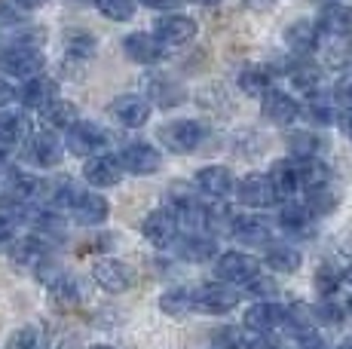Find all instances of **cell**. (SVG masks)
Wrapping results in <instances>:
<instances>
[{
  "mask_svg": "<svg viewBox=\"0 0 352 349\" xmlns=\"http://www.w3.org/2000/svg\"><path fill=\"white\" fill-rule=\"evenodd\" d=\"M123 52L135 65H157L166 49L151 31H132V34L123 37Z\"/></svg>",
  "mask_w": 352,
  "mask_h": 349,
  "instance_id": "21",
  "label": "cell"
},
{
  "mask_svg": "<svg viewBox=\"0 0 352 349\" xmlns=\"http://www.w3.org/2000/svg\"><path fill=\"white\" fill-rule=\"evenodd\" d=\"M193 184H196V190L208 199H230L236 190V174L230 166L212 163V166H202V169L193 174Z\"/></svg>",
  "mask_w": 352,
  "mask_h": 349,
  "instance_id": "10",
  "label": "cell"
},
{
  "mask_svg": "<svg viewBox=\"0 0 352 349\" xmlns=\"http://www.w3.org/2000/svg\"><path fill=\"white\" fill-rule=\"evenodd\" d=\"M270 184H273V193L276 199H291L297 190H300V169H297V159L294 157H282L270 166L267 172Z\"/></svg>",
  "mask_w": 352,
  "mask_h": 349,
  "instance_id": "25",
  "label": "cell"
},
{
  "mask_svg": "<svg viewBox=\"0 0 352 349\" xmlns=\"http://www.w3.org/2000/svg\"><path fill=\"white\" fill-rule=\"evenodd\" d=\"M52 98H58V86H56V80L43 77V74L22 80V86L16 89V102L22 104L25 111H43Z\"/></svg>",
  "mask_w": 352,
  "mask_h": 349,
  "instance_id": "18",
  "label": "cell"
},
{
  "mask_svg": "<svg viewBox=\"0 0 352 349\" xmlns=\"http://www.w3.org/2000/svg\"><path fill=\"white\" fill-rule=\"evenodd\" d=\"M86 349H117V346H111V344H92V346H86Z\"/></svg>",
  "mask_w": 352,
  "mask_h": 349,
  "instance_id": "52",
  "label": "cell"
},
{
  "mask_svg": "<svg viewBox=\"0 0 352 349\" xmlns=\"http://www.w3.org/2000/svg\"><path fill=\"white\" fill-rule=\"evenodd\" d=\"M62 159H65V141L52 129L31 132L25 138V163L34 166V169H56Z\"/></svg>",
  "mask_w": 352,
  "mask_h": 349,
  "instance_id": "5",
  "label": "cell"
},
{
  "mask_svg": "<svg viewBox=\"0 0 352 349\" xmlns=\"http://www.w3.org/2000/svg\"><path fill=\"white\" fill-rule=\"evenodd\" d=\"M230 233L245 245H267L273 243V224L261 218V212H239L230 218Z\"/></svg>",
  "mask_w": 352,
  "mask_h": 349,
  "instance_id": "13",
  "label": "cell"
},
{
  "mask_svg": "<svg viewBox=\"0 0 352 349\" xmlns=\"http://www.w3.org/2000/svg\"><path fill=\"white\" fill-rule=\"evenodd\" d=\"M10 258H12V264L37 270L43 260H50V243L34 236V233H28V236H16L10 243Z\"/></svg>",
  "mask_w": 352,
  "mask_h": 349,
  "instance_id": "24",
  "label": "cell"
},
{
  "mask_svg": "<svg viewBox=\"0 0 352 349\" xmlns=\"http://www.w3.org/2000/svg\"><path fill=\"white\" fill-rule=\"evenodd\" d=\"M168 248H175V254L181 260L199 264V260H212L218 254V239L212 233H181Z\"/></svg>",
  "mask_w": 352,
  "mask_h": 349,
  "instance_id": "19",
  "label": "cell"
},
{
  "mask_svg": "<svg viewBox=\"0 0 352 349\" xmlns=\"http://www.w3.org/2000/svg\"><path fill=\"white\" fill-rule=\"evenodd\" d=\"M187 98L184 86L178 80L166 77V74H153L147 77V102L157 104V107H178Z\"/></svg>",
  "mask_w": 352,
  "mask_h": 349,
  "instance_id": "27",
  "label": "cell"
},
{
  "mask_svg": "<svg viewBox=\"0 0 352 349\" xmlns=\"http://www.w3.org/2000/svg\"><path fill=\"white\" fill-rule=\"evenodd\" d=\"M40 117H43L46 129L65 132V129H71V126L80 120V111H77V104L67 102V98H52V102L40 111Z\"/></svg>",
  "mask_w": 352,
  "mask_h": 349,
  "instance_id": "29",
  "label": "cell"
},
{
  "mask_svg": "<svg viewBox=\"0 0 352 349\" xmlns=\"http://www.w3.org/2000/svg\"><path fill=\"white\" fill-rule=\"evenodd\" d=\"M62 46H65V56L71 62H89L96 56V37L83 28H67L65 37H62Z\"/></svg>",
  "mask_w": 352,
  "mask_h": 349,
  "instance_id": "31",
  "label": "cell"
},
{
  "mask_svg": "<svg viewBox=\"0 0 352 349\" xmlns=\"http://www.w3.org/2000/svg\"><path fill=\"white\" fill-rule=\"evenodd\" d=\"M297 349H328V344H324L316 331H309V334H300V344H297Z\"/></svg>",
  "mask_w": 352,
  "mask_h": 349,
  "instance_id": "48",
  "label": "cell"
},
{
  "mask_svg": "<svg viewBox=\"0 0 352 349\" xmlns=\"http://www.w3.org/2000/svg\"><path fill=\"white\" fill-rule=\"evenodd\" d=\"M316 214L307 209V205H297V203H288L285 209L279 212V227L282 233L288 236H297V239H307V236H316V224H313Z\"/></svg>",
  "mask_w": 352,
  "mask_h": 349,
  "instance_id": "28",
  "label": "cell"
},
{
  "mask_svg": "<svg viewBox=\"0 0 352 349\" xmlns=\"http://www.w3.org/2000/svg\"><path fill=\"white\" fill-rule=\"evenodd\" d=\"M92 282L107 294H123L132 288V270L117 258H101L92 264Z\"/></svg>",
  "mask_w": 352,
  "mask_h": 349,
  "instance_id": "17",
  "label": "cell"
},
{
  "mask_svg": "<svg viewBox=\"0 0 352 349\" xmlns=\"http://www.w3.org/2000/svg\"><path fill=\"white\" fill-rule=\"evenodd\" d=\"M242 349H282V344L273 337V334H254L252 340H245Z\"/></svg>",
  "mask_w": 352,
  "mask_h": 349,
  "instance_id": "45",
  "label": "cell"
},
{
  "mask_svg": "<svg viewBox=\"0 0 352 349\" xmlns=\"http://www.w3.org/2000/svg\"><path fill=\"white\" fill-rule=\"evenodd\" d=\"M16 6H22V10H40L43 3H50V0H12Z\"/></svg>",
  "mask_w": 352,
  "mask_h": 349,
  "instance_id": "50",
  "label": "cell"
},
{
  "mask_svg": "<svg viewBox=\"0 0 352 349\" xmlns=\"http://www.w3.org/2000/svg\"><path fill=\"white\" fill-rule=\"evenodd\" d=\"M236 196H239V203L245 205V209L252 212H261V209H270V205L276 203V193H273V184H270L267 172H252L245 174L242 181H236Z\"/></svg>",
  "mask_w": 352,
  "mask_h": 349,
  "instance_id": "14",
  "label": "cell"
},
{
  "mask_svg": "<svg viewBox=\"0 0 352 349\" xmlns=\"http://www.w3.org/2000/svg\"><path fill=\"white\" fill-rule=\"evenodd\" d=\"M25 22V10L16 6L12 0H0V28H16Z\"/></svg>",
  "mask_w": 352,
  "mask_h": 349,
  "instance_id": "43",
  "label": "cell"
},
{
  "mask_svg": "<svg viewBox=\"0 0 352 349\" xmlns=\"http://www.w3.org/2000/svg\"><path fill=\"white\" fill-rule=\"evenodd\" d=\"M340 282H343V270H334V264H322L319 270H316V291H319L322 297L337 294Z\"/></svg>",
  "mask_w": 352,
  "mask_h": 349,
  "instance_id": "41",
  "label": "cell"
},
{
  "mask_svg": "<svg viewBox=\"0 0 352 349\" xmlns=\"http://www.w3.org/2000/svg\"><path fill=\"white\" fill-rule=\"evenodd\" d=\"M196 31H199V25L187 12H162V16L153 19L151 34L162 43V49H181V46L193 43Z\"/></svg>",
  "mask_w": 352,
  "mask_h": 349,
  "instance_id": "3",
  "label": "cell"
},
{
  "mask_svg": "<svg viewBox=\"0 0 352 349\" xmlns=\"http://www.w3.org/2000/svg\"><path fill=\"white\" fill-rule=\"evenodd\" d=\"M349 313H352V297H349Z\"/></svg>",
  "mask_w": 352,
  "mask_h": 349,
  "instance_id": "55",
  "label": "cell"
},
{
  "mask_svg": "<svg viewBox=\"0 0 352 349\" xmlns=\"http://www.w3.org/2000/svg\"><path fill=\"white\" fill-rule=\"evenodd\" d=\"M19 233V218L0 209V245H10Z\"/></svg>",
  "mask_w": 352,
  "mask_h": 349,
  "instance_id": "44",
  "label": "cell"
},
{
  "mask_svg": "<svg viewBox=\"0 0 352 349\" xmlns=\"http://www.w3.org/2000/svg\"><path fill=\"white\" fill-rule=\"evenodd\" d=\"M31 135V117L16 107H0V150L25 144Z\"/></svg>",
  "mask_w": 352,
  "mask_h": 349,
  "instance_id": "22",
  "label": "cell"
},
{
  "mask_svg": "<svg viewBox=\"0 0 352 349\" xmlns=\"http://www.w3.org/2000/svg\"><path fill=\"white\" fill-rule=\"evenodd\" d=\"M46 288H50L52 300H58V304H65V306H74V304L83 300V285H80V279L71 276V273L58 270L56 276L46 282Z\"/></svg>",
  "mask_w": 352,
  "mask_h": 349,
  "instance_id": "33",
  "label": "cell"
},
{
  "mask_svg": "<svg viewBox=\"0 0 352 349\" xmlns=\"http://www.w3.org/2000/svg\"><path fill=\"white\" fill-rule=\"evenodd\" d=\"M319 28H316V22H294L291 28L285 31V46L291 52H297V56H307V52H313L316 46H319Z\"/></svg>",
  "mask_w": 352,
  "mask_h": 349,
  "instance_id": "30",
  "label": "cell"
},
{
  "mask_svg": "<svg viewBox=\"0 0 352 349\" xmlns=\"http://www.w3.org/2000/svg\"><path fill=\"white\" fill-rule=\"evenodd\" d=\"M92 3H96V10L104 19H111V22H129V19L135 16L138 0H92Z\"/></svg>",
  "mask_w": 352,
  "mask_h": 349,
  "instance_id": "37",
  "label": "cell"
},
{
  "mask_svg": "<svg viewBox=\"0 0 352 349\" xmlns=\"http://www.w3.org/2000/svg\"><path fill=\"white\" fill-rule=\"evenodd\" d=\"M288 80L297 92H307V95L316 98L322 89V68L319 65H309V62H297V65H291Z\"/></svg>",
  "mask_w": 352,
  "mask_h": 349,
  "instance_id": "34",
  "label": "cell"
},
{
  "mask_svg": "<svg viewBox=\"0 0 352 349\" xmlns=\"http://www.w3.org/2000/svg\"><path fill=\"white\" fill-rule=\"evenodd\" d=\"M316 28L322 37L331 40H346L352 37V6L346 3H328L316 19Z\"/></svg>",
  "mask_w": 352,
  "mask_h": 349,
  "instance_id": "20",
  "label": "cell"
},
{
  "mask_svg": "<svg viewBox=\"0 0 352 349\" xmlns=\"http://www.w3.org/2000/svg\"><path fill=\"white\" fill-rule=\"evenodd\" d=\"M340 322H343V306L331 304L328 297H324L322 304L313 306V325H319V328H337Z\"/></svg>",
  "mask_w": 352,
  "mask_h": 349,
  "instance_id": "42",
  "label": "cell"
},
{
  "mask_svg": "<svg viewBox=\"0 0 352 349\" xmlns=\"http://www.w3.org/2000/svg\"><path fill=\"white\" fill-rule=\"evenodd\" d=\"M239 89L252 98H263L270 89H276L273 74H270L267 65H248V68L239 74Z\"/></svg>",
  "mask_w": 352,
  "mask_h": 349,
  "instance_id": "32",
  "label": "cell"
},
{
  "mask_svg": "<svg viewBox=\"0 0 352 349\" xmlns=\"http://www.w3.org/2000/svg\"><path fill=\"white\" fill-rule=\"evenodd\" d=\"M239 304V291L236 285H227V282H214V285H206L199 291H193V310L206 313V315H227L236 310Z\"/></svg>",
  "mask_w": 352,
  "mask_h": 349,
  "instance_id": "9",
  "label": "cell"
},
{
  "mask_svg": "<svg viewBox=\"0 0 352 349\" xmlns=\"http://www.w3.org/2000/svg\"><path fill=\"white\" fill-rule=\"evenodd\" d=\"M261 270V260L254 254L242 251V248H230V251H218L214 254V273L221 282L227 285H242Z\"/></svg>",
  "mask_w": 352,
  "mask_h": 349,
  "instance_id": "6",
  "label": "cell"
},
{
  "mask_svg": "<svg viewBox=\"0 0 352 349\" xmlns=\"http://www.w3.org/2000/svg\"><path fill=\"white\" fill-rule=\"evenodd\" d=\"M300 117L313 126H331L337 120V111H334V104L322 102V98H309V102L300 107Z\"/></svg>",
  "mask_w": 352,
  "mask_h": 349,
  "instance_id": "36",
  "label": "cell"
},
{
  "mask_svg": "<svg viewBox=\"0 0 352 349\" xmlns=\"http://www.w3.org/2000/svg\"><path fill=\"white\" fill-rule=\"evenodd\" d=\"M123 166H120V157L117 153H92V157H86L83 163V178L86 184L92 187V190H104V187H117L120 181H123Z\"/></svg>",
  "mask_w": 352,
  "mask_h": 349,
  "instance_id": "8",
  "label": "cell"
},
{
  "mask_svg": "<svg viewBox=\"0 0 352 349\" xmlns=\"http://www.w3.org/2000/svg\"><path fill=\"white\" fill-rule=\"evenodd\" d=\"M157 141L162 150H168V153H193L196 147L206 141V129H202L199 120L178 117V120H168V123L160 126Z\"/></svg>",
  "mask_w": 352,
  "mask_h": 349,
  "instance_id": "1",
  "label": "cell"
},
{
  "mask_svg": "<svg viewBox=\"0 0 352 349\" xmlns=\"http://www.w3.org/2000/svg\"><path fill=\"white\" fill-rule=\"evenodd\" d=\"M46 68V58L40 52V46H25V43H10L0 49V71L6 77H16V80H28L43 74Z\"/></svg>",
  "mask_w": 352,
  "mask_h": 349,
  "instance_id": "2",
  "label": "cell"
},
{
  "mask_svg": "<svg viewBox=\"0 0 352 349\" xmlns=\"http://www.w3.org/2000/svg\"><path fill=\"white\" fill-rule=\"evenodd\" d=\"M160 310L166 315H172V319H181V315L193 313V288H187V285L168 288L160 297Z\"/></svg>",
  "mask_w": 352,
  "mask_h": 349,
  "instance_id": "35",
  "label": "cell"
},
{
  "mask_svg": "<svg viewBox=\"0 0 352 349\" xmlns=\"http://www.w3.org/2000/svg\"><path fill=\"white\" fill-rule=\"evenodd\" d=\"M67 212H71V218L80 227H98L111 218V203L98 190H77V196H74Z\"/></svg>",
  "mask_w": 352,
  "mask_h": 349,
  "instance_id": "15",
  "label": "cell"
},
{
  "mask_svg": "<svg viewBox=\"0 0 352 349\" xmlns=\"http://www.w3.org/2000/svg\"><path fill=\"white\" fill-rule=\"evenodd\" d=\"M242 325L252 334H276L285 328V306L276 300H254L242 315Z\"/></svg>",
  "mask_w": 352,
  "mask_h": 349,
  "instance_id": "12",
  "label": "cell"
},
{
  "mask_svg": "<svg viewBox=\"0 0 352 349\" xmlns=\"http://www.w3.org/2000/svg\"><path fill=\"white\" fill-rule=\"evenodd\" d=\"M6 349H43V331L34 325H22L6 337Z\"/></svg>",
  "mask_w": 352,
  "mask_h": 349,
  "instance_id": "39",
  "label": "cell"
},
{
  "mask_svg": "<svg viewBox=\"0 0 352 349\" xmlns=\"http://www.w3.org/2000/svg\"><path fill=\"white\" fill-rule=\"evenodd\" d=\"M3 46H6V43H3V37H0V49H3Z\"/></svg>",
  "mask_w": 352,
  "mask_h": 349,
  "instance_id": "54",
  "label": "cell"
},
{
  "mask_svg": "<svg viewBox=\"0 0 352 349\" xmlns=\"http://www.w3.org/2000/svg\"><path fill=\"white\" fill-rule=\"evenodd\" d=\"M16 102V89L6 83V77H0V107H10Z\"/></svg>",
  "mask_w": 352,
  "mask_h": 349,
  "instance_id": "49",
  "label": "cell"
},
{
  "mask_svg": "<svg viewBox=\"0 0 352 349\" xmlns=\"http://www.w3.org/2000/svg\"><path fill=\"white\" fill-rule=\"evenodd\" d=\"M141 236L157 248H168L181 236L178 218L172 214V209H153L144 221H141Z\"/></svg>",
  "mask_w": 352,
  "mask_h": 349,
  "instance_id": "16",
  "label": "cell"
},
{
  "mask_svg": "<svg viewBox=\"0 0 352 349\" xmlns=\"http://www.w3.org/2000/svg\"><path fill=\"white\" fill-rule=\"evenodd\" d=\"M319 150H322V135H316V132H294L291 135V157L294 159L319 157Z\"/></svg>",
  "mask_w": 352,
  "mask_h": 349,
  "instance_id": "38",
  "label": "cell"
},
{
  "mask_svg": "<svg viewBox=\"0 0 352 349\" xmlns=\"http://www.w3.org/2000/svg\"><path fill=\"white\" fill-rule=\"evenodd\" d=\"M120 166L129 174H138V178H147V174H157L162 169V153L157 150V144L151 141L138 138V141H129L123 150L117 153Z\"/></svg>",
  "mask_w": 352,
  "mask_h": 349,
  "instance_id": "7",
  "label": "cell"
},
{
  "mask_svg": "<svg viewBox=\"0 0 352 349\" xmlns=\"http://www.w3.org/2000/svg\"><path fill=\"white\" fill-rule=\"evenodd\" d=\"M141 6H147V10H157V12H172L175 6H181L184 0H138Z\"/></svg>",
  "mask_w": 352,
  "mask_h": 349,
  "instance_id": "47",
  "label": "cell"
},
{
  "mask_svg": "<svg viewBox=\"0 0 352 349\" xmlns=\"http://www.w3.org/2000/svg\"><path fill=\"white\" fill-rule=\"evenodd\" d=\"M337 349H352V337H349V340H343V344L337 346Z\"/></svg>",
  "mask_w": 352,
  "mask_h": 349,
  "instance_id": "53",
  "label": "cell"
},
{
  "mask_svg": "<svg viewBox=\"0 0 352 349\" xmlns=\"http://www.w3.org/2000/svg\"><path fill=\"white\" fill-rule=\"evenodd\" d=\"M261 102H263V117L276 126H291L300 117V104H297V98L285 89H270Z\"/></svg>",
  "mask_w": 352,
  "mask_h": 349,
  "instance_id": "23",
  "label": "cell"
},
{
  "mask_svg": "<svg viewBox=\"0 0 352 349\" xmlns=\"http://www.w3.org/2000/svg\"><path fill=\"white\" fill-rule=\"evenodd\" d=\"M65 150L74 153V157H92V153L107 150L111 144V135H107L104 126L92 123V120H77L71 129H65Z\"/></svg>",
  "mask_w": 352,
  "mask_h": 349,
  "instance_id": "4",
  "label": "cell"
},
{
  "mask_svg": "<svg viewBox=\"0 0 352 349\" xmlns=\"http://www.w3.org/2000/svg\"><path fill=\"white\" fill-rule=\"evenodd\" d=\"M107 113L117 126L123 129H141L151 120V102L144 95H135V92H126V95H117L111 104H107Z\"/></svg>",
  "mask_w": 352,
  "mask_h": 349,
  "instance_id": "11",
  "label": "cell"
},
{
  "mask_svg": "<svg viewBox=\"0 0 352 349\" xmlns=\"http://www.w3.org/2000/svg\"><path fill=\"white\" fill-rule=\"evenodd\" d=\"M190 3H196V6H218L221 0H190Z\"/></svg>",
  "mask_w": 352,
  "mask_h": 349,
  "instance_id": "51",
  "label": "cell"
},
{
  "mask_svg": "<svg viewBox=\"0 0 352 349\" xmlns=\"http://www.w3.org/2000/svg\"><path fill=\"white\" fill-rule=\"evenodd\" d=\"M334 123H337V129H340L343 135L352 141V102L343 107V111H337V120H334Z\"/></svg>",
  "mask_w": 352,
  "mask_h": 349,
  "instance_id": "46",
  "label": "cell"
},
{
  "mask_svg": "<svg viewBox=\"0 0 352 349\" xmlns=\"http://www.w3.org/2000/svg\"><path fill=\"white\" fill-rule=\"evenodd\" d=\"M303 258L291 243H267L263 245V267L276 276H291L294 270H300Z\"/></svg>",
  "mask_w": 352,
  "mask_h": 349,
  "instance_id": "26",
  "label": "cell"
},
{
  "mask_svg": "<svg viewBox=\"0 0 352 349\" xmlns=\"http://www.w3.org/2000/svg\"><path fill=\"white\" fill-rule=\"evenodd\" d=\"M242 285H245V294L252 300H273L276 294H279V285L273 282V276H261V270L248 282H242Z\"/></svg>",
  "mask_w": 352,
  "mask_h": 349,
  "instance_id": "40",
  "label": "cell"
}]
</instances>
